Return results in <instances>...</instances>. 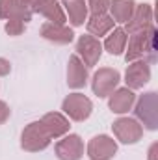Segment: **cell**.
Here are the masks:
<instances>
[{"instance_id":"1","label":"cell","mask_w":158,"mask_h":160,"mask_svg":"<svg viewBox=\"0 0 158 160\" xmlns=\"http://www.w3.org/2000/svg\"><path fill=\"white\" fill-rule=\"evenodd\" d=\"M155 39H156V28L149 26L147 30L130 34L128 41V48L125 52V60L126 62H136L141 60L145 56H149L151 60H155Z\"/></svg>"},{"instance_id":"2","label":"cell","mask_w":158,"mask_h":160,"mask_svg":"<svg viewBox=\"0 0 158 160\" xmlns=\"http://www.w3.org/2000/svg\"><path fill=\"white\" fill-rule=\"evenodd\" d=\"M50 140L52 138L48 136V132L45 130L41 121H34L24 127V130L21 134V147L28 153H39L50 145Z\"/></svg>"},{"instance_id":"3","label":"cell","mask_w":158,"mask_h":160,"mask_svg":"<svg viewBox=\"0 0 158 160\" xmlns=\"http://www.w3.org/2000/svg\"><path fill=\"white\" fill-rule=\"evenodd\" d=\"M136 118L141 121L149 130H156L158 128V102H156V93L155 91H147L145 95H141L136 102Z\"/></svg>"},{"instance_id":"4","label":"cell","mask_w":158,"mask_h":160,"mask_svg":"<svg viewBox=\"0 0 158 160\" xmlns=\"http://www.w3.org/2000/svg\"><path fill=\"white\" fill-rule=\"evenodd\" d=\"M121 75H119L117 69H112V67H101L91 80V88H93V93L99 97V99H104L108 97L116 88H117Z\"/></svg>"},{"instance_id":"5","label":"cell","mask_w":158,"mask_h":160,"mask_svg":"<svg viewBox=\"0 0 158 160\" xmlns=\"http://www.w3.org/2000/svg\"><path fill=\"white\" fill-rule=\"evenodd\" d=\"M62 110L69 116V119L86 121L91 116L93 104H91V101H89L84 93H71V95H67L65 101L62 102Z\"/></svg>"},{"instance_id":"6","label":"cell","mask_w":158,"mask_h":160,"mask_svg":"<svg viewBox=\"0 0 158 160\" xmlns=\"http://www.w3.org/2000/svg\"><path fill=\"white\" fill-rule=\"evenodd\" d=\"M112 130L121 143H136L143 136V127L132 118H119L114 121Z\"/></svg>"},{"instance_id":"7","label":"cell","mask_w":158,"mask_h":160,"mask_svg":"<svg viewBox=\"0 0 158 160\" xmlns=\"http://www.w3.org/2000/svg\"><path fill=\"white\" fill-rule=\"evenodd\" d=\"M77 56L86 63V67H93L99 63L101 60V54H102V45L101 41L93 36H80L77 41Z\"/></svg>"},{"instance_id":"8","label":"cell","mask_w":158,"mask_h":160,"mask_svg":"<svg viewBox=\"0 0 158 160\" xmlns=\"http://www.w3.org/2000/svg\"><path fill=\"white\" fill-rule=\"evenodd\" d=\"M117 153V143L114 138L101 134L87 143V157L91 160H110Z\"/></svg>"},{"instance_id":"9","label":"cell","mask_w":158,"mask_h":160,"mask_svg":"<svg viewBox=\"0 0 158 160\" xmlns=\"http://www.w3.org/2000/svg\"><path fill=\"white\" fill-rule=\"evenodd\" d=\"M149 80H151V65H149V62H145V60L130 62V65L126 67V73H125V82H126L128 89H132V91L140 89Z\"/></svg>"},{"instance_id":"10","label":"cell","mask_w":158,"mask_h":160,"mask_svg":"<svg viewBox=\"0 0 158 160\" xmlns=\"http://www.w3.org/2000/svg\"><path fill=\"white\" fill-rule=\"evenodd\" d=\"M125 24L126 26L123 30L126 34H136V32H141V30H147L149 26H153V8H151V4L136 6L132 17Z\"/></svg>"},{"instance_id":"11","label":"cell","mask_w":158,"mask_h":160,"mask_svg":"<svg viewBox=\"0 0 158 160\" xmlns=\"http://www.w3.org/2000/svg\"><path fill=\"white\" fill-rule=\"evenodd\" d=\"M56 155L60 160H80L84 157V142L78 134H69L56 143Z\"/></svg>"},{"instance_id":"12","label":"cell","mask_w":158,"mask_h":160,"mask_svg":"<svg viewBox=\"0 0 158 160\" xmlns=\"http://www.w3.org/2000/svg\"><path fill=\"white\" fill-rule=\"evenodd\" d=\"M108 106L114 114H126L134 102H136V95L132 89L128 88H119V89H114L110 95H108Z\"/></svg>"},{"instance_id":"13","label":"cell","mask_w":158,"mask_h":160,"mask_svg":"<svg viewBox=\"0 0 158 160\" xmlns=\"http://www.w3.org/2000/svg\"><path fill=\"white\" fill-rule=\"evenodd\" d=\"M39 121H41V125L45 127V130L48 132L50 138H62V136H65L69 132V127H71L69 119L63 114H60V112H48Z\"/></svg>"},{"instance_id":"14","label":"cell","mask_w":158,"mask_h":160,"mask_svg":"<svg viewBox=\"0 0 158 160\" xmlns=\"http://www.w3.org/2000/svg\"><path fill=\"white\" fill-rule=\"evenodd\" d=\"M86 82H87V67L77 54H73L67 63V84L73 89H80L86 86Z\"/></svg>"},{"instance_id":"15","label":"cell","mask_w":158,"mask_h":160,"mask_svg":"<svg viewBox=\"0 0 158 160\" xmlns=\"http://www.w3.org/2000/svg\"><path fill=\"white\" fill-rule=\"evenodd\" d=\"M41 36L47 41H52L56 45H67L75 39V34L69 26L65 24H54V22H45L41 26Z\"/></svg>"},{"instance_id":"16","label":"cell","mask_w":158,"mask_h":160,"mask_svg":"<svg viewBox=\"0 0 158 160\" xmlns=\"http://www.w3.org/2000/svg\"><path fill=\"white\" fill-rule=\"evenodd\" d=\"M0 19L6 21H22L28 22L32 19V13L22 6L21 0H0Z\"/></svg>"},{"instance_id":"17","label":"cell","mask_w":158,"mask_h":160,"mask_svg":"<svg viewBox=\"0 0 158 160\" xmlns=\"http://www.w3.org/2000/svg\"><path fill=\"white\" fill-rule=\"evenodd\" d=\"M86 24H87V32H89V34L101 38V36H106L108 32L114 30L116 21H114L112 15H108V13H99V15H91Z\"/></svg>"},{"instance_id":"18","label":"cell","mask_w":158,"mask_h":160,"mask_svg":"<svg viewBox=\"0 0 158 160\" xmlns=\"http://www.w3.org/2000/svg\"><path fill=\"white\" fill-rule=\"evenodd\" d=\"M65 11L73 26H82L87 21V2L86 0H65Z\"/></svg>"},{"instance_id":"19","label":"cell","mask_w":158,"mask_h":160,"mask_svg":"<svg viewBox=\"0 0 158 160\" xmlns=\"http://www.w3.org/2000/svg\"><path fill=\"white\" fill-rule=\"evenodd\" d=\"M134 8H136L134 0H110V11L116 22H126L132 17Z\"/></svg>"},{"instance_id":"20","label":"cell","mask_w":158,"mask_h":160,"mask_svg":"<svg viewBox=\"0 0 158 160\" xmlns=\"http://www.w3.org/2000/svg\"><path fill=\"white\" fill-rule=\"evenodd\" d=\"M126 39H128L126 32H125L123 28H116V30H112L110 36L106 38L104 48H106L112 56H119V54H123V50L126 48Z\"/></svg>"},{"instance_id":"21","label":"cell","mask_w":158,"mask_h":160,"mask_svg":"<svg viewBox=\"0 0 158 160\" xmlns=\"http://www.w3.org/2000/svg\"><path fill=\"white\" fill-rule=\"evenodd\" d=\"M39 13L48 21V22L65 24V13H63V9H62V4H58L56 0H48V2L39 9Z\"/></svg>"},{"instance_id":"22","label":"cell","mask_w":158,"mask_h":160,"mask_svg":"<svg viewBox=\"0 0 158 160\" xmlns=\"http://www.w3.org/2000/svg\"><path fill=\"white\" fill-rule=\"evenodd\" d=\"M87 9L91 11V15L106 13L110 9V0H87Z\"/></svg>"},{"instance_id":"23","label":"cell","mask_w":158,"mask_h":160,"mask_svg":"<svg viewBox=\"0 0 158 160\" xmlns=\"http://www.w3.org/2000/svg\"><path fill=\"white\" fill-rule=\"evenodd\" d=\"M24 28H26V22H22V21L11 19V21L6 22V32H7L9 36H21V34L24 32Z\"/></svg>"},{"instance_id":"24","label":"cell","mask_w":158,"mask_h":160,"mask_svg":"<svg viewBox=\"0 0 158 160\" xmlns=\"http://www.w3.org/2000/svg\"><path fill=\"white\" fill-rule=\"evenodd\" d=\"M22 6L30 11V13H39V9L48 2V0H21Z\"/></svg>"},{"instance_id":"25","label":"cell","mask_w":158,"mask_h":160,"mask_svg":"<svg viewBox=\"0 0 158 160\" xmlns=\"http://www.w3.org/2000/svg\"><path fill=\"white\" fill-rule=\"evenodd\" d=\"M9 116H11V110H9V106H7L4 101H0V125H4L6 121L9 119Z\"/></svg>"},{"instance_id":"26","label":"cell","mask_w":158,"mask_h":160,"mask_svg":"<svg viewBox=\"0 0 158 160\" xmlns=\"http://www.w3.org/2000/svg\"><path fill=\"white\" fill-rule=\"evenodd\" d=\"M9 71H11V63H9L7 60L0 58V77H6V75H9Z\"/></svg>"},{"instance_id":"27","label":"cell","mask_w":158,"mask_h":160,"mask_svg":"<svg viewBox=\"0 0 158 160\" xmlns=\"http://www.w3.org/2000/svg\"><path fill=\"white\" fill-rule=\"evenodd\" d=\"M156 149H158V145L153 143L151 149H149V160H156Z\"/></svg>"}]
</instances>
